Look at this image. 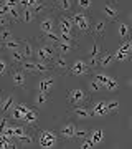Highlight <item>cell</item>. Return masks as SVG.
I'll return each instance as SVG.
<instances>
[{
  "instance_id": "cell-1",
  "label": "cell",
  "mask_w": 132,
  "mask_h": 149,
  "mask_svg": "<svg viewBox=\"0 0 132 149\" xmlns=\"http://www.w3.org/2000/svg\"><path fill=\"white\" fill-rule=\"evenodd\" d=\"M56 25H58V33L59 37L63 38V40H73L76 42V32H74V25H73V20H71V15H61L58 17V22H56Z\"/></svg>"
},
{
  "instance_id": "cell-2",
  "label": "cell",
  "mask_w": 132,
  "mask_h": 149,
  "mask_svg": "<svg viewBox=\"0 0 132 149\" xmlns=\"http://www.w3.org/2000/svg\"><path fill=\"white\" fill-rule=\"evenodd\" d=\"M71 20H73V25H74V32L76 35H88L91 33V20L86 12H76V13H71Z\"/></svg>"
},
{
  "instance_id": "cell-3",
  "label": "cell",
  "mask_w": 132,
  "mask_h": 149,
  "mask_svg": "<svg viewBox=\"0 0 132 149\" xmlns=\"http://www.w3.org/2000/svg\"><path fill=\"white\" fill-rule=\"evenodd\" d=\"M37 143L40 148H56L59 143V134L50 129H37Z\"/></svg>"
},
{
  "instance_id": "cell-4",
  "label": "cell",
  "mask_w": 132,
  "mask_h": 149,
  "mask_svg": "<svg viewBox=\"0 0 132 149\" xmlns=\"http://www.w3.org/2000/svg\"><path fill=\"white\" fill-rule=\"evenodd\" d=\"M21 68L25 70L26 73H32V74H46L53 71V66L48 65L46 61H25L21 65Z\"/></svg>"
},
{
  "instance_id": "cell-5",
  "label": "cell",
  "mask_w": 132,
  "mask_h": 149,
  "mask_svg": "<svg viewBox=\"0 0 132 149\" xmlns=\"http://www.w3.org/2000/svg\"><path fill=\"white\" fill-rule=\"evenodd\" d=\"M35 55H37L38 61H53V58L58 55V50L55 45H50V43H45V45H40V47L35 48Z\"/></svg>"
},
{
  "instance_id": "cell-6",
  "label": "cell",
  "mask_w": 132,
  "mask_h": 149,
  "mask_svg": "<svg viewBox=\"0 0 132 149\" xmlns=\"http://www.w3.org/2000/svg\"><path fill=\"white\" fill-rule=\"evenodd\" d=\"M76 124L73 121H68V123H63L61 124V128H59L58 134H59V139L64 141V143H73L74 139H76Z\"/></svg>"
},
{
  "instance_id": "cell-7",
  "label": "cell",
  "mask_w": 132,
  "mask_h": 149,
  "mask_svg": "<svg viewBox=\"0 0 132 149\" xmlns=\"http://www.w3.org/2000/svg\"><path fill=\"white\" fill-rule=\"evenodd\" d=\"M68 103L71 106H78V104H86L88 103V93L83 91L81 88H73L68 91Z\"/></svg>"
},
{
  "instance_id": "cell-8",
  "label": "cell",
  "mask_w": 132,
  "mask_h": 149,
  "mask_svg": "<svg viewBox=\"0 0 132 149\" xmlns=\"http://www.w3.org/2000/svg\"><path fill=\"white\" fill-rule=\"evenodd\" d=\"M69 114L74 116L76 119H89L93 116V111H91L89 104H78V106H71L69 108Z\"/></svg>"
},
{
  "instance_id": "cell-9",
  "label": "cell",
  "mask_w": 132,
  "mask_h": 149,
  "mask_svg": "<svg viewBox=\"0 0 132 149\" xmlns=\"http://www.w3.org/2000/svg\"><path fill=\"white\" fill-rule=\"evenodd\" d=\"M12 83L18 90H25L26 88V71L21 66L12 70Z\"/></svg>"
},
{
  "instance_id": "cell-10",
  "label": "cell",
  "mask_w": 132,
  "mask_h": 149,
  "mask_svg": "<svg viewBox=\"0 0 132 149\" xmlns=\"http://www.w3.org/2000/svg\"><path fill=\"white\" fill-rule=\"evenodd\" d=\"M69 73L74 74V76H86V74L91 73V68H89V65H88V61H84V60H76L73 63V66L69 68Z\"/></svg>"
},
{
  "instance_id": "cell-11",
  "label": "cell",
  "mask_w": 132,
  "mask_h": 149,
  "mask_svg": "<svg viewBox=\"0 0 132 149\" xmlns=\"http://www.w3.org/2000/svg\"><path fill=\"white\" fill-rule=\"evenodd\" d=\"M53 71H56V73H59V74H66V73H69V66L68 63H66V58H64V55H56L55 58H53Z\"/></svg>"
},
{
  "instance_id": "cell-12",
  "label": "cell",
  "mask_w": 132,
  "mask_h": 149,
  "mask_svg": "<svg viewBox=\"0 0 132 149\" xmlns=\"http://www.w3.org/2000/svg\"><path fill=\"white\" fill-rule=\"evenodd\" d=\"M89 108L93 111V116L94 118H104L109 114V109H107V101H93L89 103Z\"/></svg>"
},
{
  "instance_id": "cell-13",
  "label": "cell",
  "mask_w": 132,
  "mask_h": 149,
  "mask_svg": "<svg viewBox=\"0 0 132 149\" xmlns=\"http://www.w3.org/2000/svg\"><path fill=\"white\" fill-rule=\"evenodd\" d=\"M56 50H58V53L59 55H68V53H71L74 48H78V42H73V40H59L56 45Z\"/></svg>"
},
{
  "instance_id": "cell-14",
  "label": "cell",
  "mask_w": 132,
  "mask_h": 149,
  "mask_svg": "<svg viewBox=\"0 0 132 149\" xmlns=\"http://www.w3.org/2000/svg\"><path fill=\"white\" fill-rule=\"evenodd\" d=\"M21 124H25L28 129H38L37 126H38V113H37V109H30V111L26 113L25 116H23V119H21Z\"/></svg>"
},
{
  "instance_id": "cell-15",
  "label": "cell",
  "mask_w": 132,
  "mask_h": 149,
  "mask_svg": "<svg viewBox=\"0 0 132 149\" xmlns=\"http://www.w3.org/2000/svg\"><path fill=\"white\" fill-rule=\"evenodd\" d=\"M102 13L106 15V18L109 22H116L119 18V7L114 3V2H109L102 7Z\"/></svg>"
},
{
  "instance_id": "cell-16",
  "label": "cell",
  "mask_w": 132,
  "mask_h": 149,
  "mask_svg": "<svg viewBox=\"0 0 132 149\" xmlns=\"http://www.w3.org/2000/svg\"><path fill=\"white\" fill-rule=\"evenodd\" d=\"M55 80H56V74H46V76H43L41 80H40V83H38V91L50 93V90L55 85Z\"/></svg>"
},
{
  "instance_id": "cell-17",
  "label": "cell",
  "mask_w": 132,
  "mask_h": 149,
  "mask_svg": "<svg viewBox=\"0 0 132 149\" xmlns=\"http://www.w3.org/2000/svg\"><path fill=\"white\" fill-rule=\"evenodd\" d=\"M55 25H56V18L53 15H46L40 22V30H41V33H51Z\"/></svg>"
},
{
  "instance_id": "cell-18",
  "label": "cell",
  "mask_w": 132,
  "mask_h": 149,
  "mask_svg": "<svg viewBox=\"0 0 132 149\" xmlns=\"http://www.w3.org/2000/svg\"><path fill=\"white\" fill-rule=\"evenodd\" d=\"M106 30H107V22H104V20H97V22L94 23V27H91V35L101 40V38H104Z\"/></svg>"
},
{
  "instance_id": "cell-19",
  "label": "cell",
  "mask_w": 132,
  "mask_h": 149,
  "mask_svg": "<svg viewBox=\"0 0 132 149\" xmlns=\"http://www.w3.org/2000/svg\"><path fill=\"white\" fill-rule=\"evenodd\" d=\"M17 104V100L13 95H3V103H2V114H7V113L12 111V108Z\"/></svg>"
},
{
  "instance_id": "cell-20",
  "label": "cell",
  "mask_w": 132,
  "mask_h": 149,
  "mask_svg": "<svg viewBox=\"0 0 132 149\" xmlns=\"http://www.w3.org/2000/svg\"><path fill=\"white\" fill-rule=\"evenodd\" d=\"M53 10L61 12V13H68V12L73 10V0H59V2H55Z\"/></svg>"
},
{
  "instance_id": "cell-21",
  "label": "cell",
  "mask_w": 132,
  "mask_h": 149,
  "mask_svg": "<svg viewBox=\"0 0 132 149\" xmlns=\"http://www.w3.org/2000/svg\"><path fill=\"white\" fill-rule=\"evenodd\" d=\"M15 143H17V146L20 148V146H32L33 143H35V138H33V134L32 133H23V134H20V136H17L15 138Z\"/></svg>"
},
{
  "instance_id": "cell-22",
  "label": "cell",
  "mask_w": 132,
  "mask_h": 149,
  "mask_svg": "<svg viewBox=\"0 0 132 149\" xmlns=\"http://www.w3.org/2000/svg\"><path fill=\"white\" fill-rule=\"evenodd\" d=\"M8 60H10V63L18 65V66H21V65L26 61L25 55L21 53V50H13V52H8Z\"/></svg>"
},
{
  "instance_id": "cell-23",
  "label": "cell",
  "mask_w": 132,
  "mask_h": 149,
  "mask_svg": "<svg viewBox=\"0 0 132 149\" xmlns=\"http://www.w3.org/2000/svg\"><path fill=\"white\" fill-rule=\"evenodd\" d=\"M21 45H23V42L17 40V38H12V40H8V42H2L0 48L5 50V52H13V50H20Z\"/></svg>"
},
{
  "instance_id": "cell-24",
  "label": "cell",
  "mask_w": 132,
  "mask_h": 149,
  "mask_svg": "<svg viewBox=\"0 0 132 149\" xmlns=\"http://www.w3.org/2000/svg\"><path fill=\"white\" fill-rule=\"evenodd\" d=\"M112 60H114V55H111L107 50H102V53L99 56V68H107Z\"/></svg>"
},
{
  "instance_id": "cell-25",
  "label": "cell",
  "mask_w": 132,
  "mask_h": 149,
  "mask_svg": "<svg viewBox=\"0 0 132 149\" xmlns=\"http://www.w3.org/2000/svg\"><path fill=\"white\" fill-rule=\"evenodd\" d=\"M50 103V95L48 93H41V91H38L37 96H35V106L37 108H43L45 104Z\"/></svg>"
},
{
  "instance_id": "cell-26",
  "label": "cell",
  "mask_w": 132,
  "mask_h": 149,
  "mask_svg": "<svg viewBox=\"0 0 132 149\" xmlns=\"http://www.w3.org/2000/svg\"><path fill=\"white\" fill-rule=\"evenodd\" d=\"M41 40L45 43H50V45H56V43L61 40V37H59V33H41Z\"/></svg>"
},
{
  "instance_id": "cell-27",
  "label": "cell",
  "mask_w": 132,
  "mask_h": 149,
  "mask_svg": "<svg viewBox=\"0 0 132 149\" xmlns=\"http://www.w3.org/2000/svg\"><path fill=\"white\" fill-rule=\"evenodd\" d=\"M7 17L12 20V23H17V22L21 20V12L18 10V7H8V13Z\"/></svg>"
},
{
  "instance_id": "cell-28",
  "label": "cell",
  "mask_w": 132,
  "mask_h": 149,
  "mask_svg": "<svg viewBox=\"0 0 132 149\" xmlns=\"http://www.w3.org/2000/svg\"><path fill=\"white\" fill-rule=\"evenodd\" d=\"M45 10H53V7H51V5H48V3H45L43 0H40L37 5H33V7H32V12L35 13V15H40V13H43Z\"/></svg>"
},
{
  "instance_id": "cell-29",
  "label": "cell",
  "mask_w": 132,
  "mask_h": 149,
  "mask_svg": "<svg viewBox=\"0 0 132 149\" xmlns=\"http://www.w3.org/2000/svg\"><path fill=\"white\" fill-rule=\"evenodd\" d=\"M20 50H21V53L25 55L26 60H30L33 55H35V48H33V45L30 42H23V45H21Z\"/></svg>"
},
{
  "instance_id": "cell-30",
  "label": "cell",
  "mask_w": 132,
  "mask_h": 149,
  "mask_svg": "<svg viewBox=\"0 0 132 149\" xmlns=\"http://www.w3.org/2000/svg\"><path fill=\"white\" fill-rule=\"evenodd\" d=\"M119 37H121L122 40H129V38H131V27H129L127 23H124V22L119 23Z\"/></svg>"
},
{
  "instance_id": "cell-31",
  "label": "cell",
  "mask_w": 132,
  "mask_h": 149,
  "mask_svg": "<svg viewBox=\"0 0 132 149\" xmlns=\"http://www.w3.org/2000/svg\"><path fill=\"white\" fill-rule=\"evenodd\" d=\"M35 13L32 12V8H23L21 10V20L25 22V23H32L33 20H35Z\"/></svg>"
},
{
  "instance_id": "cell-32",
  "label": "cell",
  "mask_w": 132,
  "mask_h": 149,
  "mask_svg": "<svg viewBox=\"0 0 132 149\" xmlns=\"http://www.w3.org/2000/svg\"><path fill=\"white\" fill-rule=\"evenodd\" d=\"M89 136H91V139H93L94 144H99L102 141V138H104V133H102V129H93Z\"/></svg>"
},
{
  "instance_id": "cell-33",
  "label": "cell",
  "mask_w": 132,
  "mask_h": 149,
  "mask_svg": "<svg viewBox=\"0 0 132 149\" xmlns=\"http://www.w3.org/2000/svg\"><path fill=\"white\" fill-rule=\"evenodd\" d=\"M129 58H131V53L129 52H124L121 48H117V52L114 53V60H117V61H127Z\"/></svg>"
},
{
  "instance_id": "cell-34",
  "label": "cell",
  "mask_w": 132,
  "mask_h": 149,
  "mask_svg": "<svg viewBox=\"0 0 132 149\" xmlns=\"http://www.w3.org/2000/svg\"><path fill=\"white\" fill-rule=\"evenodd\" d=\"M109 78H111V76H109V74H106V73H99V71H97V73H94V80L97 81L102 88H106V83H107V80H109Z\"/></svg>"
},
{
  "instance_id": "cell-35",
  "label": "cell",
  "mask_w": 132,
  "mask_h": 149,
  "mask_svg": "<svg viewBox=\"0 0 132 149\" xmlns=\"http://www.w3.org/2000/svg\"><path fill=\"white\" fill-rule=\"evenodd\" d=\"M12 32L8 27H3L2 30H0V42H8V40H12Z\"/></svg>"
},
{
  "instance_id": "cell-36",
  "label": "cell",
  "mask_w": 132,
  "mask_h": 149,
  "mask_svg": "<svg viewBox=\"0 0 132 149\" xmlns=\"http://www.w3.org/2000/svg\"><path fill=\"white\" fill-rule=\"evenodd\" d=\"M76 5H78L79 10L86 12V10H89V8H91V5H93V0H76Z\"/></svg>"
},
{
  "instance_id": "cell-37",
  "label": "cell",
  "mask_w": 132,
  "mask_h": 149,
  "mask_svg": "<svg viewBox=\"0 0 132 149\" xmlns=\"http://www.w3.org/2000/svg\"><path fill=\"white\" fill-rule=\"evenodd\" d=\"M117 88H119V83H117V80L114 78V76H111V78L107 80V83H106V90L112 93V91H116Z\"/></svg>"
},
{
  "instance_id": "cell-38",
  "label": "cell",
  "mask_w": 132,
  "mask_h": 149,
  "mask_svg": "<svg viewBox=\"0 0 132 149\" xmlns=\"http://www.w3.org/2000/svg\"><path fill=\"white\" fill-rule=\"evenodd\" d=\"M107 109H109V114L117 113L119 111V101H116V100H109V101H107Z\"/></svg>"
},
{
  "instance_id": "cell-39",
  "label": "cell",
  "mask_w": 132,
  "mask_h": 149,
  "mask_svg": "<svg viewBox=\"0 0 132 149\" xmlns=\"http://www.w3.org/2000/svg\"><path fill=\"white\" fill-rule=\"evenodd\" d=\"M40 0H20V7H21V10L23 8H32L33 5H37Z\"/></svg>"
},
{
  "instance_id": "cell-40",
  "label": "cell",
  "mask_w": 132,
  "mask_h": 149,
  "mask_svg": "<svg viewBox=\"0 0 132 149\" xmlns=\"http://www.w3.org/2000/svg\"><path fill=\"white\" fill-rule=\"evenodd\" d=\"M94 146H96V144L93 143L91 136H88V138L83 139V143H81V146H79V148H81V149H89V148H94Z\"/></svg>"
},
{
  "instance_id": "cell-41",
  "label": "cell",
  "mask_w": 132,
  "mask_h": 149,
  "mask_svg": "<svg viewBox=\"0 0 132 149\" xmlns=\"http://www.w3.org/2000/svg\"><path fill=\"white\" fill-rule=\"evenodd\" d=\"M101 88H102V86H101V85H99V83H97L96 80H93V81H88V90H89L91 93H96V91H99Z\"/></svg>"
},
{
  "instance_id": "cell-42",
  "label": "cell",
  "mask_w": 132,
  "mask_h": 149,
  "mask_svg": "<svg viewBox=\"0 0 132 149\" xmlns=\"http://www.w3.org/2000/svg\"><path fill=\"white\" fill-rule=\"evenodd\" d=\"M7 73H8V63L0 58V76H5Z\"/></svg>"
},
{
  "instance_id": "cell-43",
  "label": "cell",
  "mask_w": 132,
  "mask_h": 149,
  "mask_svg": "<svg viewBox=\"0 0 132 149\" xmlns=\"http://www.w3.org/2000/svg\"><path fill=\"white\" fill-rule=\"evenodd\" d=\"M91 134V131H88V129H78V131H76V139H84V138H88V136H89Z\"/></svg>"
},
{
  "instance_id": "cell-44",
  "label": "cell",
  "mask_w": 132,
  "mask_h": 149,
  "mask_svg": "<svg viewBox=\"0 0 132 149\" xmlns=\"http://www.w3.org/2000/svg\"><path fill=\"white\" fill-rule=\"evenodd\" d=\"M8 124H10V123H8V119H7L5 116H2V118H0V134H2L7 128H8Z\"/></svg>"
},
{
  "instance_id": "cell-45",
  "label": "cell",
  "mask_w": 132,
  "mask_h": 149,
  "mask_svg": "<svg viewBox=\"0 0 132 149\" xmlns=\"http://www.w3.org/2000/svg\"><path fill=\"white\" fill-rule=\"evenodd\" d=\"M3 5H7V7H20V0H3Z\"/></svg>"
},
{
  "instance_id": "cell-46",
  "label": "cell",
  "mask_w": 132,
  "mask_h": 149,
  "mask_svg": "<svg viewBox=\"0 0 132 149\" xmlns=\"http://www.w3.org/2000/svg\"><path fill=\"white\" fill-rule=\"evenodd\" d=\"M10 23H12V20L7 15L5 17H0V25H2V27H8Z\"/></svg>"
},
{
  "instance_id": "cell-47",
  "label": "cell",
  "mask_w": 132,
  "mask_h": 149,
  "mask_svg": "<svg viewBox=\"0 0 132 149\" xmlns=\"http://www.w3.org/2000/svg\"><path fill=\"white\" fill-rule=\"evenodd\" d=\"M7 13H8V7L2 3V5H0V17H5Z\"/></svg>"
},
{
  "instance_id": "cell-48",
  "label": "cell",
  "mask_w": 132,
  "mask_h": 149,
  "mask_svg": "<svg viewBox=\"0 0 132 149\" xmlns=\"http://www.w3.org/2000/svg\"><path fill=\"white\" fill-rule=\"evenodd\" d=\"M2 103H3V95H2V91H0V111H2Z\"/></svg>"
},
{
  "instance_id": "cell-49",
  "label": "cell",
  "mask_w": 132,
  "mask_h": 149,
  "mask_svg": "<svg viewBox=\"0 0 132 149\" xmlns=\"http://www.w3.org/2000/svg\"><path fill=\"white\" fill-rule=\"evenodd\" d=\"M129 22H131V23H132V12H131V13H129Z\"/></svg>"
},
{
  "instance_id": "cell-50",
  "label": "cell",
  "mask_w": 132,
  "mask_h": 149,
  "mask_svg": "<svg viewBox=\"0 0 132 149\" xmlns=\"http://www.w3.org/2000/svg\"><path fill=\"white\" fill-rule=\"evenodd\" d=\"M127 85H129V86H132V78H131L129 81H127Z\"/></svg>"
},
{
  "instance_id": "cell-51",
  "label": "cell",
  "mask_w": 132,
  "mask_h": 149,
  "mask_svg": "<svg viewBox=\"0 0 132 149\" xmlns=\"http://www.w3.org/2000/svg\"><path fill=\"white\" fill-rule=\"evenodd\" d=\"M131 126H132V118H131Z\"/></svg>"
},
{
  "instance_id": "cell-52",
  "label": "cell",
  "mask_w": 132,
  "mask_h": 149,
  "mask_svg": "<svg viewBox=\"0 0 132 149\" xmlns=\"http://www.w3.org/2000/svg\"><path fill=\"white\" fill-rule=\"evenodd\" d=\"M55 2H59V0H55Z\"/></svg>"
}]
</instances>
